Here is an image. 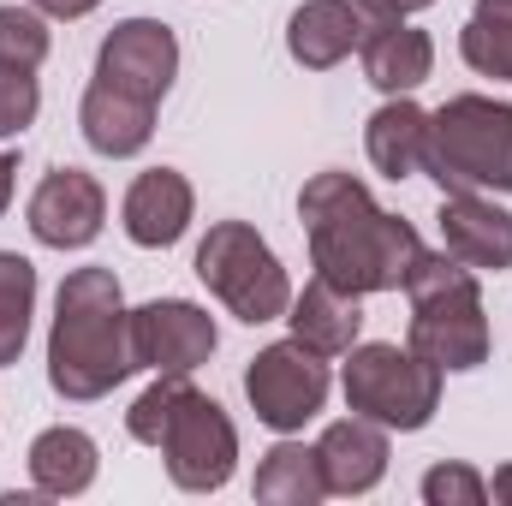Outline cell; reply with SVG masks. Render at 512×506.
Instances as JSON below:
<instances>
[{"instance_id":"cell-1","label":"cell","mask_w":512,"mask_h":506,"mask_svg":"<svg viewBox=\"0 0 512 506\" xmlns=\"http://www.w3.org/2000/svg\"><path fill=\"white\" fill-rule=\"evenodd\" d=\"M298 221L310 233V262L322 280L346 286V292H393L405 286L411 262L423 256V239L411 221L387 215L370 197L364 179L352 173H316L298 191Z\"/></svg>"},{"instance_id":"cell-2","label":"cell","mask_w":512,"mask_h":506,"mask_svg":"<svg viewBox=\"0 0 512 506\" xmlns=\"http://www.w3.org/2000/svg\"><path fill=\"white\" fill-rule=\"evenodd\" d=\"M137 370L131 352V310L114 268H72L54 298L48 328V381L60 399H108Z\"/></svg>"},{"instance_id":"cell-3","label":"cell","mask_w":512,"mask_h":506,"mask_svg":"<svg viewBox=\"0 0 512 506\" xmlns=\"http://www.w3.org/2000/svg\"><path fill=\"white\" fill-rule=\"evenodd\" d=\"M411 298V352L429 358L441 376L489 364V316L477 268H465L453 251H423L405 274Z\"/></svg>"},{"instance_id":"cell-4","label":"cell","mask_w":512,"mask_h":506,"mask_svg":"<svg viewBox=\"0 0 512 506\" xmlns=\"http://www.w3.org/2000/svg\"><path fill=\"white\" fill-rule=\"evenodd\" d=\"M423 173L441 191L512 197V102L495 96L441 102L423 131Z\"/></svg>"},{"instance_id":"cell-5","label":"cell","mask_w":512,"mask_h":506,"mask_svg":"<svg viewBox=\"0 0 512 506\" xmlns=\"http://www.w3.org/2000/svg\"><path fill=\"white\" fill-rule=\"evenodd\" d=\"M197 280L251 328L280 322L292 304V280L251 221H215L209 227V239L197 245Z\"/></svg>"},{"instance_id":"cell-6","label":"cell","mask_w":512,"mask_h":506,"mask_svg":"<svg viewBox=\"0 0 512 506\" xmlns=\"http://www.w3.org/2000/svg\"><path fill=\"white\" fill-rule=\"evenodd\" d=\"M346 405L382 429H423L435 411H441V370L429 358H417L411 346H387V340H370V346H352L346 352Z\"/></svg>"},{"instance_id":"cell-7","label":"cell","mask_w":512,"mask_h":506,"mask_svg":"<svg viewBox=\"0 0 512 506\" xmlns=\"http://www.w3.org/2000/svg\"><path fill=\"white\" fill-rule=\"evenodd\" d=\"M245 399H251L256 423H268L274 435H298L328 405V364L298 340L262 346L245 370Z\"/></svg>"},{"instance_id":"cell-8","label":"cell","mask_w":512,"mask_h":506,"mask_svg":"<svg viewBox=\"0 0 512 506\" xmlns=\"http://www.w3.org/2000/svg\"><path fill=\"white\" fill-rule=\"evenodd\" d=\"M161 459L185 495H215V489H227V477L239 465V429L209 393H191L161 435Z\"/></svg>"},{"instance_id":"cell-9","label":"cell","mask_w":512,"mask_h":506,"mask_svg":"<svg viewBox=\"0 0 512 506\" xmlns=\"http://www.w3.org/2000/svg\"><path fill=\"white\" fill-rule=\"evenodd\" d=\"M215 346H221L215 316L197 310L191 298H155V304L131 310V352H137V370L191 376L197 364L215 358Z\"/></svg>"},{"instance_id":"cell-10","label":"cell","mask_w":512,"mask_h":506,"mask_svg":"<svg viewBox=\"0 0 512 506\" xmlns=\"http://www.w3.org/2000/svg\"><path fill=\"white\" fill-rule=\"evenodd\" d=\"M96 78L126 90L137 102H161L179 78V36L161 24V18H126L102 36V54H96Z\"/></svg>"},{"instance_id":"cell-11","label":"cell","mask_w":512,"mask_h":506,"mask_svg":"<svg viewBox=\"0 0 512 506\" xmlns=\"http://www.w3.org/2000/svg\"><path fill=\"white\" fill-rule=\"evenodd\" d=\"M102 221H108V191L84 167H54L30 191V233L48 251H84V245H96Z\"/></svg>"},{"instance_id":"cell-12","label":"cell","mask_w":512,"mask_h":506,"mask_svg":"<svg viewBox=\"0 0 512 506\" xmlns=\"http://www.w3.org/2000/svg\"><path fill=\"white\" fill-rule=\"evenodd\" d=\"M441 251H453L465 268H495L507 274L512 268V215L483 197V191H441Z\"/></svg>"},{"instance_id":"cell-13","label":"cell","mask_w":512,"mask_h":506,"mask_svg":"<svg viewBox=\"0 0 512 506\" xmlns=\"http://www.w3.org/2000/svg\"><path fill=\"white\" fill-rule=\"evenodd\" d=\"M191 209H197L191 179H185V173H173V167H149V173H137V179H131L126 203H120V221H126L131 245H143V251H167V245H179V239H185Z\"/></svg>"},{"instance_id":"cell-14","label":"cell","mask_w":512,"mask_h":506,"mask_svg":"<svg viewBox=\"0 0 512 506\" xmlns=\"http://www.w3.org/2000/svg\"><path fill=\"white\" fill-rule=\"evenodd\" d=\"M358 60H364V78L382 96H411L435 72V42H429V30H417L405 18H370V30L358 42Z\"/></svg>"},{"instance_id":"cell-15","label":"cell","mask_w":512,"mask_h":506,"mask_svg":"<svg viewBox=\"0 0 512 506\" xmlns=\"http://www.w3.org/2000/svg\"><path fill=\"white\" fill-rule=\"evenodd\" d=\"M316 459H322L328 495H370L387 477V429L352 411V417H340V423L322 429Z\"/></svg>"},{"instance_id":"cell-16","label":"cell","mask_w":512,"mask_h":506,"mask_svg":"<svg viewBox=\"0 0 512 506\" xmlns=\"http://www.w3.org/2000/svg\"><path fill=\"white\" fill-rule=\"evenodd\" d=\"M364 30H370V18L358 0H304L286 24V54L304 72H328L364 42Z\"/></svg>"},{"instance_id":"cell-17","label":"cell","mask_w":512,"mask_h":506,"mask_svg":"<svg viewBox=\"0 0 512 506\" xmlns=\"http://www.w3.org/2000/svg\"><path fill=\"white\" fill-rule=\"evenodd\" d=\"M286 322H292V340L310 346L316 358H346L358 346V328H364V310H358V292L334 286V280H310L292 304H286Z\"/></svg>"},{"instance_id":"cell-18","label":"cell","mask_w":512,"mask_h":506,"mask_svg":"<svg viewBox=\"0 0 512 506\" xmlns=\"http://www.w3.org/2000/svg\"><path fill=\"white\" fill-rule=\"evenodd\" d=\"M78 126H84V143L96 155L126 161L137 149H149V137H155V102H137V96H126V90H114V84L96 78L84 90V102H78Z\"/></svg>"},{"instance_id":"cell-19","label":"cell","mask_w":512,"mask_h":506,"mask_svg":"<svg viewBox=\"0 0 512 506\" xmlns=\"http://www.w3.org/2000/svg\"><path fill=\"white\" fill-rule=\"evenodd\" d=\"M96 471H102V453H96V441L84 429L60 423V429H42L30 441V483H36V495H54V501L84 495L96 483Z\"/></svg>"},{"instance_id":"cell-20","label":"cell","mask_w":512,"mask_h":506,"mask_svg":"<svg viewBox=\"0 0 512 506\" xmlns=\"http://www.w3.org/2000/svg\"><path fill=\"white\" fill-rule=\"evenodd\" d=\"M423 131H429V114L411 96H387V108H376L364 126V149H370L376 173H387V179L423 173Z\"/></svg>"},{"instance_id":"cell-21","label":"cell","mask_w":512,"mask_h":506,"mask_svg":"<svg viewBox=\"0 0 512 506\" xmlns=\"http://www.w3.org/2000/svg\"><path fill=\"white\" fill-rule=\"evenodd\" d=\"M328 495V477H322V459L316 447L304 441H274L256 465V501L268 506H316Z\"/></svg>"},{"instance_id":"cell-22","label":"cell","mask_w":512,"mask_h":506,"mask_svg":"<svg viewBox=\"0 0 512 506\" xmlns=\"http://www.w3.org/2000/svg\"><path fill=\"white\" fill-rule=\"evenodd\" d=\"M36 316V268L18 251H0V370L18 364Z\"/></svg>"},{"instance_id":"cell-23","label":"cell","mask_w":512,"mask_h":506,"mask_svg":"<svg viewBox=\"0 0 512 506\" xmlns=\"http://www.w3.org/2000/svg\"><path fill=\"white\" fill-rule=\"evenodd\" d=\"M459 54L477 78H501L512 84V12L507 18H489V12H471V24L459 30Z\"/></svg>"},{"instance_id":"cell-24","label":"cell","mask_w":512,"mask_h":506,"mask_svg":"<svg viewBox=\"0 0 512 506\" xmlns=\"http://www.w3.org/2000/svg\"><path fill=\"white\" fill-rule=\"evenodd\" d=\"M191 393H197V387H191V376H155V387H143V393H137V405L126 411L131 441H143V447H161V435H167L173 411H179Z\"/></svg>"},{"instance_id":"cell-25","label":"cell","mask_w":512,"mask_h":506,"mask_svg":"<svg viewBox=\"0 0 512 506\" xmlns=\"http://www.w3.org/2000/svg\"><path fill=\"white\" fill-rule=\"evenodd\" d=\"M48 60V18L36 6H0V66L36 72Z\"/></svg>"},{"instance_id":"cell-26","label":"cell","mask_w":512,"mask_h":506,"mask_svg":"<svg viewBox=\"0 0 512 506\" xmlns=\"http://www.w3.org/2000/svg\"><path fill=\"white\" fill-rule=\"evenodd\" d=\"M423 501L429 506H483L489 501V483L471 465H435V471H423Z\"/></svg>"},{"instance_id":"cell-27","label":"cell","mask_w":512,"mask_h":506,"mask_svg":"<svg viewBox=\"0 0 512 506\" xmlns=\"http://www.w3.org/2000/svg\"><path fill=\"white\" fill-rule=\"evenodd\" d=\"M42 108V90H36V72H18V66H0V137H18V131L36 120Z\"/></svg>"},{"instance_id":"cell-28","label":"cell","mask_w":512,"mask_h":506,"mask_svg":"<svg viewBox=\"0 0 512 506\" xmlns=\"http://www.w3.org/2000/svg\"><path fill=\"white\" fill-rule=\"evenodd\" d=\"M358 6H364V18H411V12H423L435 0H358Z\"/></svg>"},{"instance_id":"cell-29","label":"cell","mask_w":512,"mask_h":506,"mask_svg":"<svg viewBox=\"0 0 512 506\" xmlns=\"http://www.w3.org/2000/svg\"><path fill=\"white\" fill-rule=\"evenodd\" d=\"M30 6H36L42 18H90L102 0H30Z\"/></svg>"},{"instance_id":"cell-30","label":"cell","mask_w":512,"mask_h":506,"mask_svg":"<svg viewBox=\"0 0 512 506\" xmlns=\"http://www.w3.org/2000/svg\"><path fill=\"white\" fill-rule=\"evenodd\" d=\"M489 495H495V506H512V465H501V471H495Z\"/></svg>"},{"instance_id":"cell-31","label":"cell","mask_w":512,"mask_h":506,"mask_svg":"<svg viewBox=\"0 0 512 506\" xmlns=\"http://www.w3.org/2000/svg\"><path fill=\"white\" fill-rule=\"evenodd\" d=\"M12 173H18V161L0 155V215H6V203H12Z\"/></svg>"},{"instance_id":"cell-32","label":"cell","mask_w":512,"mask_h":506,"mask_svg":"<svg viewBox=\"0 0 512 506\" xmlns=\"http://www.w3.org/2000/svg\"><path fill=\"white\" fill-rule=\"evenodd\" d=\"M477 12H489V18H507L512 0H477Z\"/></svg>"}]
</instances>
